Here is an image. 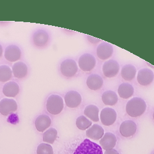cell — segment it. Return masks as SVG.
<instances>
[{
    "mask_svg": "<svg viewBox=\"0 0 154 154\" xmlns=\"http://www.w3.org/2000/svg\"><path fill=\"white\" fill-rule=\"evenodd\" d=\"M49 42V34L44 29H37L32 36V43L37 48H45L48 46Z\"/></svg>",
    "mask_w": 154,
    "mask_h": 154,
    "instance_id": "277c9868",
    "label": "cell"
},
{
    "mask_svg": "<svg viewBox=\"0 0 154 154\" xmlns=\"http://www.w3.org/2000/svg\"><path fill=\"white\" fill-rule=\"evenodd\" d=\"M120 133L125 137H130L135 134L137 131V125L133 120H125L120 126Z\"/></svg>",
    "mask_w": 154,
    "mask_h": 154,
    "instance_id": "4fadbf2b",
    "label": "cell"
},
{
    "mask_svg": "<svg viewBox=\"0 0 154 154\" xmlns=\"http://www.w3.org/2000/svg\"><path fill=\"white\" fill-rule=\"evenodd\" d=\"M104 154H120V153L116 150L112 149H109V150H106Z\"/></svg>",
    "mask_w": 154,
    "mask_h": 154,
    "instance_id": "f546056e",
    "label": "cell"
},
{
    "mask_svg": "<svg viewBox=\"0 0 154 154\" xmlns=\"http://www.w3.org/2000/svg\"><path fill=\"white\" fill-rule=\"evenodd\" d=\"M87 37H88V40H89V42H91V43H98V42L101 41L100 40L97 39V38H96L94 37H92L91 36L87 35Z\"/></svg>",
    "mask_w": 154,
    "mask_h": 154,
    "instance_id": "f1b7e54d",
    "label": "cell"
},
{
    "mask_svg": "<svg viewBox=\"0 0 154 154\" xmlns=\"http://www.w3.org/2000/svg\"><path fill=\"white\" fill-rule=\"evenodd\" d=\"M57 137V131L54 128L48 129L43 135V140L45 143L49 144H54Z\"/></svg>",
    "mask_w": 154,
    "mask_h": 154,
    "instance_id": "d4e9b609",
    "label": "cell"
},
{
    "mask_svg": "<svg viewBox=\"0 0 154 154\" xmlns=\"http://www.w3.org/2000/svg\"><path fill=\"white\" fill-rule=\"evenodd\" d=\"M12 72L11 67L7 65L0 66V82L7 83L12 79Z\"/></svg>",
    "mask_w": 154,
    "mask_h": 154,
    "instance_id": "484cf974",
    "label": "cell"
},
{
    "mask_svg": "<svg viewBox=\"0 0 154 154\" xmlns=\"http://www.w3.org/2000/svg\"><path fill=\"white\" fill-rule=\"evenodd\" d=\"M3 54V48L2 45L0 44V58L2 57Z\"/></svg>",
    "mask_w": 154,
    "mask_h": 154,
    "instance_id": "4dcf8cb0",
    "label": "cell"
},
{
    "mask_svg": "<svg viewBox=\"0 0 154 154\" xmlns=\"http://www.w3.org/2000/svg\"><path fill=\"white\" fill-rule=\"evenodd\" d=\"M102 100L105 105L113 106L117 103L119 98L116 93L113 91L108 90L102 94Z\"/></svg>",
    "mask_w": 154,
    "mask_h": 154,
    "instance_id": "603a6c76",
    "label": "cell"
},
{
    "mask_svg": "<svg viewBox=\"0 0 154 154\" xmlns=\"http://www.w3.org/2000/svg\"><path fill=\"white\" fill-rule=\"evenodd\" d=\"M79 70L77 63L72 59H67L63 60L60 66V71L62 75L67 78L74 76Z\"/></svg>",
    "mask_w": 154,
    "mask_h": 154,
    "instance_id": "5b68a950",
    "label": "cell"
},
{
    "mask_svg": "<svg viewBox=\"0 0 154 154\" xmlns=\"http://www.w3.org/2000/svg\"><path fill=\"white\" fill-rule=\"evenodd\" d=\"M4 56L5 59L8 62H17L22 57L21 49L16 45H9L5 50Z\"/></svg>",
    "mask_w": 154,
    "mask_h": 154,
    "instance_id": "9c48e42d",
    "label": "cell"
},
{
    "mask_svg": "<svg viewBox=\"0 0 154 154\" xmlns=\"http://www.w3.org/2000/svg\"><path fill=\"white\" fill-rule=\"evenodd\" d=\"M99 143L102 148L106 150L112 149L116 145L117 137L113 133L108 132L100 139Z\"/></svg>",
    "mask_w": 154,
    "mask_h": 154,
    "instance_id": "ac0fdd59",
    "label": "cell"
},
{
    "mask_svg": "<svg viewBox=\"0 0 154 154\" xmlns=\"http://www.w3.org/2000/svg\"><path fill=\"white\" fill-rule=\"evenodd\" d=\"M72 154H103L102 147L88 139L77 146Z\"/></svg>",
    "mask_w": 154,
    "mask_h": 154,
    "instance_id": "3957f363",
    "label": "cell"
},
{
    "mask_svg": "<svg viewBox=\"0 0 154 154\" xmlns=\"http://www.w3.org/2000/svg\"><path fill=\"white\" fill-rule=\"evenodd\" d=\"M51 125V119L46 114L38 115L35 121V126L36 130L39 132H44L49 128Z\"/></svg>",
    "mask_w": 154,
    "mask_h": 154,
    "instance_id": "e0dca14e",
    "label": "cell"
},
{
    "mask_svg": "<svg viewBox=\"0 0 154 154\" xmlns=\"http://www.w3.org/2000/svg\"><path fill=\"white\" fill-rule=\"evenodd\" d=\"M53 147L49 144L41 143L36 149V154H53Z\"/></svg>",
    "mask_w": 154,
    "mask_h": 154,
    "instance_id": "83f0119b",
    "label": "cell"
},
{
    "mask_svg": "<svg viewBox=\"0 0 154 154\" xmlns=\"http://www.w3.org/2000/svg\"><path fill=\"white\" fill-rule=\"evenodd\" d=\"M2 92L8 98L15 97L20 92V86L17 82L14 81H9L4 85Z\"/></svg>",
    "mask_w": 154,
    "mask_h": 154,
    "instance_id": "9a60e30c",
    "label": "cell"
},
{
    "mask_svg": "<svg viewBox=\"0 0 154 154\" xmlns=\"http://www.w3.org/2000/svg\"><path fill=\"white\" fill-rule=\"evenodd\" d=\"M147 65H149V66H151L152 68H154V67L153 66H151L150 65V64H149V63H147Z\"/></svg>",
    "mask_w": 154,
    "mask_h": 154,
    "instance_id": "1f68e13d",
    "label": "cell"
},
{
    "mask_svg": "<svg viewBox=\"0 0 154 154\" xmlns=\"http://www.w3.org/2000/svg\"><path fill=\"white\" fill-rule=\"evenodd\" d=\"M96 60L94 56L89 53H85L79 59V66L80 69L85 72H90L96 66Z\"/></svg>",
    "mask_w": 154,
    "mask_h": 154,
    "instance_id": "52a82bcc",
    "label": "cell"
},
{
    "mask_svg": "<svg viewBox=\"0 0 154 154\" xmlns=\"http://www.w3.org/2000/svg\"><path fill=\"white\" fill-rule=\"evenodd\" d=\"M104 84V80L102 77L97 74H91L86 80L87 86L93 91L100 89Z\"/></svg>",
    "mask_w": 154,
    "mask_h": 154,
    "instance_id": "d6986e66",
    "label": "cell"
},
{
    "mask_svg": "<svg viewBox=\"0 0 154 154\" xmlns=\"http://www.w3.org/2000/svg\"><path fill=\"white\" fill-rule=\"evenodd\" d=\"M64 101L67 107L71 109L78 107L82 103L81 94L76 91H68L64 97Z\"/></svg>",
    "mask_w": 154,
    "mask_h": 154,
    "instance_id": "8fae6325",
    "label": "cell"
},
{
    "mask_svg": "<svg viewBox=\"0 0 154 154\" xmlns=\"http://www.w3.org/2000/svg\"><path fill=\"white\" fill-rule=\"evenodd\" d=\"M136 72V69L134 66L131 64H126L122 69L121 75L125 80L131 81L134 79Z\"/></svg>",
    "mask_w": 154,
    "mask_h": 154,
    "instance_id": "7402d4cb",
    "label": "cell"
},
{
    "mask_svg": "<svg viewBox=\"0 0 154 154\" xmlns=\"http://www.w3.org/2000/svg\"><path fill=\"white\" fill-rule=\"evenodd\" d=\"M119 70V63L115 60H109L104 62L102 66V72L107 78H113L118 74Z\"/></svg>",
    "mask_w": 154,
    "mask_h": 154,
    "instance_id": "30bf717a",
    "label": "cell"
},
{
    "mask_svg": "<svg viewBox=\"0 0 154 154\" xmlns=\"http://www.w3.org/2000/svg\"><path fill=\"white\" fill-rule=\"evenodd\" d=\"M11 69L12 74L17 79H22L25 78L27 76L29 72L27 64L21 61L15 62Z\"/></svg>",
    "mask_w": 154,
    "mask_h": 154,
    "instance_id": "2e32d148",
    "label": "cell"
},
{
    "mask_svg": "<svg viewBox=\"0 0 154 154\" xmlns=\"http://www.w3.org/2000/svg\"><path fill=\"white\" fill-rule=\"evenodd\" d=\"M117 114L116 111L110 107H106L100 113V120L101 123L105 126H109L114 124L117 120Z\"/></svg>",
    "mask_w": 154,
    "mask_h": 154,
    "instance_id": "ba28073f",
    "label": "cell"
},
{
    "mask_svg": "<svg viewBox=\"0 0 154 154\" xmlns=\"http://www.w3.org/2000/svg\"><path fill=\"white\" fill-rule=\"evenodd\" d=\"M64 107L63 98L58 94H51L47 100L46 103V110L48 113L53 115L60 114Z\"/></svg>",
    "mask_w": 154,
    "mask_h": 154,
    "instance_id": "7a4b0ae2",
    "label": "cell"
},
{
    "mask_svg": "<svg viewBox=\"0 0 154 154\" xmlns=\"http://www.w3.org/2000/svg\"><path fill=\"white\" fill-rule=\"evenodd\" d=\"M17 102L11 98H3L0 100V113L3 116H8L17 110Z\"/></svg>",
    "mask_w": 154,
    "mask_h": 154,
    "instance_id": "8992f818",
    "label": "cell"
},
{
    "mask_svg": "<svg viewBox=\"0 0 154 154\" xmlns=\"http://www.w3.org/2000/svg\"><path fill=\"white\" fill-rule=\"evenodd\" d=\"M113 46L107 42H103L99 44L96 49L97 57L101 60L109 59L113 54Z\"/></svg>",
    "mask_w": 154,
    "mask_h": 154,
    "instance_id": "5bb4252c",
    "label": "cell"
},
{
    "mask_svg": "<svg viewBox=\"0 0 154 154\" xmlns=\"http://www.w3.org/2000/svg\"><path fill=\"white\" fill-rule=\"evenodd\" d=\"M153 120H154V112H153Z\"/></svg>",
    "mask_w": 154,
    "mask_h": 154,
    "instance_id": "d6a6232c",
    "label": "cell"
},
{
    "mask_svg": "<svg viewBox=\"0 0 154 154\" xmlns=\"http://www.w3.org/2000/svg\"><path fill=\"white\" fill-rule=\"evenodd\" d=\"M147 109L145 100L139 97L131 99L127 102L126 112L131 117H138L143 115Z\"/></svg>",
    "mask_w": 154,
    "mask_h": 154,
    "instance_id": "6da1fadb",
    "label": "cell"
},
{
    "mask_svg": "<svg viewBox=\"0 0 154 154\" xmlns=\"http://www.w3.org/2000/svg\"><path fill=\"white\" fill-rule=\"evenodd\" d=\"M153 154H154V153H153Z\"/></svg>",
    "mask_w": 154,
    "mask_h": 154,
    "instance_id": "836d02e7",
    "label": "cell"
},
{
    "mask_svg": "<svg viewBox=\"0 0 154 154\" xmlns=\"http://www.w3.org/2000/svg\"><path fill=\"white\" fill-rule=\"evenodd\" d=\"M137 80L141 86H148L154 80V73L148 68L140 69L137 75Z\"/></svg>",
    "mask_w": 154,
    "mask_h": 154,
    "instance_id": "7c38bea8",
    "label": "cell"
},
{
    "mask_svg": "<svg viewBox=\"0 0 154 154\" xmlns=\"http://www.w3.org/2000/svg\"><path fill=\"white\" fill-rule=\"evenodd\" d=\"M86 136L93 140H100L104 134L103 128L99 125L94 124L86 131Z\"/></svg>",
    "mask_w": 154,
    "mask_h": 154,
    "instance_id": "ffe728a7",
    "label": "cell"
},
{
    "mask_svg": "<svg viewBox=\"0 0 154 154\" xmlns=\"http://www.w3.org/2000/svg\"><path fill=\"white\" fill-rule=\"evenodd\" d=\"M91 125L92 122L88 119L84 115H81L76 120V126L79 130L82 131L87 130L88 128L91 126Z\"/></svg>",
    "mask_w": 154,
    "mask_h": 154,
    "instance_id": "4316f807",
    "label": "cell"
},
{
    "mask_svg": "<svg viewBox=\"0 0 154 154\" xmlns=\"http://www.w3.org/2000/svg\"><path fill=\"white\" fill-rule=\"evenodd\" d=\"M134 89L133 86L128 83H122L118 88V93L120 97L127 99L133 96Z\"/></svg>",
    "mask_w": 154,
    "mask_h": 154,
    "instance_id": "44dd1931",
    "label": "cell"
},
{
    "mask_svg": "<svg viewBox=\"0 0 154 154\" xmlns=\"http://www.w3.org/2000/svg\"><path fill=\"white\" fill-rule=\"evenodd\" d=\"M99 108L93 104L87 106L84 110V114L85 117H88L94 122H97L99 120Z\"/></svg>",
    "mask_w": 154,
    "mask_h": 154,
    "instance_id": "cb8c5ba5",
    "label": "cell"
}]
</instances>
